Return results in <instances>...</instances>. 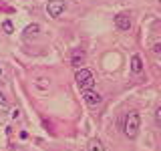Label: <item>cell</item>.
<instances>
[{
    "instance_id": "6",
    "label": "cell",
    "mask_w": 161,
    "mask_h": 151,
    "mask_svg": "<svg viewBox=\"0 0 161 151\" xmlns=\"http://www.w3.org/2000/svg\"><path fill=\"white\" fill-rule=\"evenodd\" d=\"M83 63H85V53L80 48H75L73 50V59H70V64H73L75 69H80Z\"/></svg>"
},
{
    "instance_id": "4",
    "label": "cell",
    "mask_w": 161,
    "mask_h": 151,
    "mask_svg": "<svg viewBox=\"0 0 161 151\" xmlns=\"http://www.w3.org/2000/svg\"><path fill=\"white\" fill-rule=\"evenodd\" d=\"M115 24L119 30H129L131 28V14L129 12H119L115 16Z\"/></svg>"
},
{
    "instance_id": "7",
    "label": "cell",
    "mask_w": 161,
    "mask_h": 151,
    "mask_svg": "<svg viewBox=\"0 0 161 151\" xmlns=\"http://www.w3.org/2000/svg\"><path fill=\"white\" fill-rule=\"evenodd\" d=\"M131 70H133V73H141V70H143V63H141L139 54H133V59H131Z\"/></svg>"
},
{
    "instance_id": "12",
    "label": "cell",
    "mask_w": 161,
    "mask_h": 151,
    "mask_svg": "<svg viewBox=\"0 0 161 151\" xmlns=\"http://www.w3.org/2000/svg\"><path fill=\"white\" fill-rule=\"evenodd\" d=\"M0 105H6V97H4L2 93H0Z\"/></svg>"
},
{
    "instance_id": "2",
    "label": "cell",
    "mask_w": 161,
    "mask_h": 151,
    "mask_svg": "<svg viewBox=\"0 0 161 151\" xmlns=\"http://www.w3.org/2000/svg\"><path fill=\"white\" fill-rule=\"evenodd\" d=\"M77 83H79V89L80 91H85V89H91L95 85V79H93V75H91V70L87 69H79L77 70Z\"/></svg>"
},
{
    "instance_id": "8",
    "label": "cell",
    "mask_w": 161,
    "mask_h": 151,
    "mask_svg": "<svg viewBox=\"0 0 161 151\" xmlns=\"http://www.w3.org/2000/svg\"><path fill=\"white\" fill-rule=\"evenodd\" d=\"M38 34V24H30V26L24 28V36L30 38V36H36Z\"/></svg>"
},
{
    "instance_id": "1",
    "label": "cell",
    "mask_w": 161,
    "mask_h": 151,
    "mask_svg": "<svg viewBox=\"0 0 161 151\" xmlns=\"http://www.w3.org/2000/svg\"><path fill=\"white\" fill-rule=\"evenodd\" d=\"M139 125H141V117L137 111H129L127 117H125V125H123V131L129 139H135L139 133Z\"/></svg>"
},
{
    "instance_id": "9",
    "label": "cell",
    "mask_w": 161,
    "mask_h": 151,
    "mask_svg": "<svg viewBox=\"0 0 161 151\" xmlns=\"http://www.w3.org/2000/svg\"><path fill=\"white\" fill-rule=\"evenodd\" d=\"M89 151H105V147H103V143H101L99 139H93L89 143Z\"/></svg>"
},
{
    "instance_id": "3",
    "label": "cell",
    "mask_w": 161,
    "mask_h": 151,
    "mask_svg": "<svg viewBox=\"0 0 161 151\" xmlns=\"http://www.w3.org/2000/svg\"><path fill=\"white\" fill-rule=\"evenodd\" d=\"M47 12H48V16L58 18L64 12V0H50L48 6H47Z\"/></svg>"
},
{
    "instance_id": "5",
    "label": "cell",
    "mask_w": 161,
    "mask_h": 151,
    "mask_svg": "<svg viewBox=\"0 0 161 151\" xmlns=\"http://www.w3.org/2000/svg\"><path fill=\"white\" fill-rule=\"evenodd\" d=\"M83 99H85V103H87V105H93V107L101 103V95L95 93L93 89H85L83 91Z\"/></svg>"
},
{
    "instance_id": "13",
    "label": "cell",
    "mask_w": 161,
    "mask_h": 151,
    "mask_svg": "<svg viewBox=\"0 0 161 151\" xmlns=\"http://www.w3.org/2000/svg\"><path fill=\"white\" fill-rule=\"evenodd\" d=\"M159 117H161V109L157 107V111H155V119H157V121H159Z\"/></svg>"
},
{
    "instance_id": "10",
    "label": "cell",
    "mask_w": 161,
    "mask_h": 151,
    "mask_svg": "<svg viewBox=\"0 0 161 151\" xmlns=\"http://www.w3.org/2000/svg\"><path fill=\"white\" fill-rule=\"evenodd\" d=\"M2 30H4L6 34H12V32H14V26H12V22H10V20H4V22H2Z\"/></svg>"
},
{
    "instance_id": "11",
    "label": "cell",
    "mask_w": 161,
    "mask_h": 151,
    "mask_svg": "<svg viewBox=\"0 0 161 151\" xmlns=\"http://www.w3.org/2000/svg\"><path fill=\"white\" fill-rule=\"evenodd\" d=\"M159 50H161V44H159V42H155V44H153V53H155V54H159Z\"/></svg>"
},
{
    "instance_id": "14",
    "label": "cell",
    "mask_w": 161,
    "mask_h": 151,
    "mask_svg": "<svg viewBox=\"0 0 161 151\" xmlns=\"http://www.w3.org/2000/svg\"><path fill=\"white\" fill-rule=\"evenodd\" d=\"M0 79H2V69H0Z\"/></svg>"
}]
</instances>
